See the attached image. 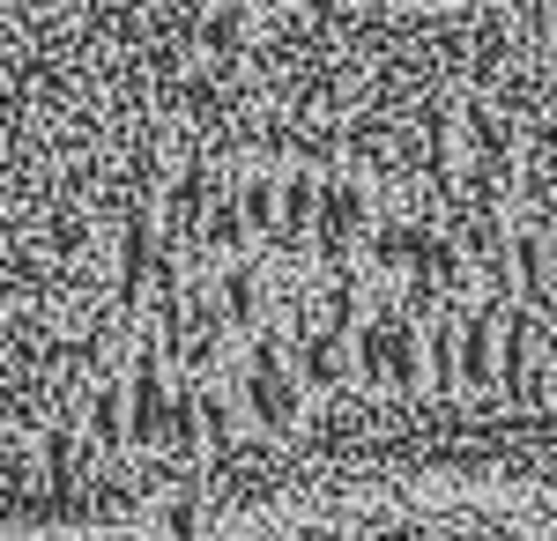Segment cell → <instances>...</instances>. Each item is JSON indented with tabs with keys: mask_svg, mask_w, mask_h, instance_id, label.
I'll use <instances>...</instances> for the list:
<instances>
[{
	"mask_svg": "<svg viewBox=\"0 0 557 541\" xmlns=\"http://www.w3.org/2000/svg\"><path fill=\"white\" fill-rule=\"evenodd\" d=\"M557 527V0H0V541Z\"/></svg>",
	"mask_w": 557,
	"mask_h": 541,
	"instance_id": "obj_1",
	"label": "cell"
}]
</instances>
